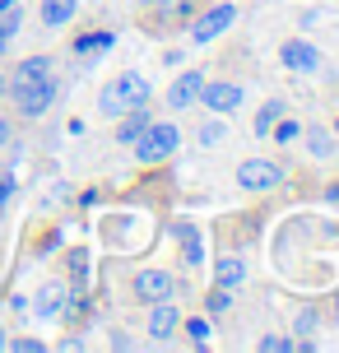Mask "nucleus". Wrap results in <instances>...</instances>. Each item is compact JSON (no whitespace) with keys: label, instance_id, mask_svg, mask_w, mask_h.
I'll list each match as a JSON object with an SVG mask.
<instances>
[{"label":"nucleus","instance_id":"nucleus-1","mask_svg":"<svg viewBox=\"0 0 339 353\" xmlns=\"http://www.w3.org/2000/svg\"><path fill=\"white\" fill-rule=\"evenodd\" d=\"M177 144H181V130L172 121H149L144 125V135L135 140V159L140 163H163V159H172L177 154Z\"/></svg>","mask_w":339,"mask_h":353},{"label":"nucleus","instance_id":"nucleus-2","mask_svg":"<svg viewBox=\"0 0 339 353\" xmlns=\"http://www.w3.org/2000/svg\"><path fill=\"white\" fill-rule=\"evenodd\" d=\"M279 181H284V172L265 159H247L237 168V186H242V191H274Z\"/></svg>","mask_w":339,"mask_h":353},{"label":"nucleus","instance_id":"nucleus-3","mask_svg":"<svg viewBox=\"0 0 339 353\" xmlns=\"http://www.w3.org/2000/svg\"><path fill=\"white\" fill-rule=\"evenodd\" d=\"M14 93V103L23 117H42L47 107L56 103V79H37V84H23V88H10Z\"/></svg>","mask_w":339,"mask_h":353},{"label":"nucleus","instance_id":"nucleus-4","mask_svg":"<svg viewBox=\"0 0 339 353\" xmlns=\"http://www.w3.org/2000/svg\"><path fill=\"white\" fill-rule=\"evenodd\" d=\"M172 274L167 270H144V274H135V298L140 302H167L172 298Z\"/></svg>","mask_w":339,"mask_h":353},{"label":"nucleus","instance_id":"nucleus-5","mask_svg":"<svg viewBox=\"0 0 339 353\" xmlns=\"http://www.w3.org/2000/svg\"><path fill=\"white\" fill-rule=\"evenodd\" d=\"M232 19H237V10H232V5H214V10H205V14L191 23V37H196V42H214V37L228 28Z\"/></svg>","mask_w":339,"mask_h":353},{"label":"nucleus","instance_id":"nucleus-6","mask_svg":"<svg viewBox=\"0 0 339 353\" xmlns=\"http://www.w3.org/2000/svg\"><path fill=\"white\" fill-rule=\"evenodd\" d=\"M200 88H205V74L200 70L177 74V84L167 88V107H172V112H186L191 103H200Z\"/></svg>","mask_w":339,"mask_h":353},{"label":"nucleus","instance_id":"nucleus-7","mask_svg":"<svg viewBox=\"0 0 339 353\" xmlns=\"http://www.w3.org/2000/svg\"><path fill=\"white\" fill-rule=\"evenodd\" d=\"M200 103L209 107V112H218V117H228L232 107H242V88L237 84H205L200 88Z\"/></svg>","mask_w":339,"mask_h":353},{"label":"nucleus","instance_id":"nucleus-8","mask_svg":"<svg viewBox=\"0 0 339 353\" xmlns=\"http://www.w3.org/2000/svg\"><path fill=\"white\" fill-rule=\"evenodd\" d=\"M284 65L288 70H298V74H307V70H316V65H321V52H316V47H311V42H284Z\"/></svg>","mask_w":339,"mask_h":353},{"label":"nucleus","instance_id":"nucleus-9","mask_svg":"<svg viewBox=\"0 0 339 353\" xmlns=\"http://www.w3.org/2000/svg\"><path fill=\"white\" fill-rule=\"evenodd\" d=\"M112 84H116V93H121L125 107H144L149 103V79H144L140 70H125L121 79H112Z\"/></svg>","mask_w":339,"mask_h":353},{"label":"nucleus","instance_id":"nucleus-10","mask_svg":"<svg viewBox=\"0 0 339 353\" xmlns=\"http://www.w3.org/2000/svg\"><path fill=\"white\" fill-rule=\"evenodd\" d=\"M37 79H52V61H47V56H28V61H23V65L14 70V79H10V88L37 84Z\"/></svg>","mask_w":339,"mask_h":353},{"label":"nucleus","instance_id":"nucleus-11","mask_svg":"<svg viewBox=\"0 0 339 353\" xmlns=\"http://www.w3.org/2000/svg\"><path fill=\"white\" fill-rule=\"evenodd\" d=\"M177 307H172V302H154V316H149V335L154 339H167L172 335V330H177Z\"/></svg>","mask_w":339,"mask_h":353},{"label":"nucleus","instance_id":"nucleus-12","mask_svg":"<svg viewBox=\"0 0 339 353\" xmlns=\"http://www.w3.org/2000/svg\"><path fill=\"white\" fill-rule=\"evenodd\" d=\"M144 125H149L144 107H130V112H121V125H116V144H135V140L144 135Z\"/></svg>","mask_w":339,"mask_h":353},{"label":"nucleus","instance_id":"nucleus-13","mask_svg":"<svg viewBox=\"0 0 339 353\" xmlns=\"http://www.w3.org/2000/svg\"><path fill=\"white\" fill-rule=\"evenodd\" d=\"M74 10H79V0H42V23L47 28H61V23H70Z\"/></svg>","mask_w":339,"mask_h":353},{"label":"nucleus","instance_id":"nucleus-14","mask_svg":"<svg viewBox=\"0 0 339 353\" xmlns=\"http://www.w3.org/2000/svg\"><path fill=\"white\" fill-rule=\"evenodd\" d=\"M61 307H65V288H61V283H47V288L37 293V302H33L37 316H61Z\"/></svg>","mask_w":339,"mask_h":353},{"label":"nucleus","instance_id":"nucleus-15","mask_svg":"<svg viewBox=\"0 0 339 353\" xmlns=\"http://www.w3.org/2000/svg\"><path fill=\"white\" fill-rule=\"evenodd\" d=\"M214 279H218V288H232V283L247 279V265L237 261V256H223V261H218V270H214Z\"/></svg>","mask_w":339,"mask_h":353},{"label":"nucleus","instance_id":"nucleus-16","mask_svg":"<svg viewBox=\"0 0 339 353\" xmlns=\"http://www.w3.org/2000/svg\"><path fill=\"white\" fill-rule=\"evenodd\" d=\"M112 47V33H93V37H79V42H74V52H107Z\"/></svg>","mask_w":339,"mask_h":353},{"label":"nucleus","instance_id":"nucleus-17","mask_svg":"<svg viewBox=\"0 0 339 353\" xmlns=\"http://www.w3.org/2000/svg\"><path fill=\"white\" fill-rule=\"evenodd\" d=\"M307 140H311V154H316V159H330V154H335V144H330V135H325V130H311Z\"/></svg>","mask_w":339,"mask_h":353},{"label":"nucleus","instance_id":"nucleus-18","mask_svg":"<svg viewBox=\"0 0 339 353\" xmlns=\"http://www.w3.org/2000/svg\"><path fill=\"white\" fill-rule=\"evenodd\" d=\"M177 237H181V247H186V261L196 265V261H200V242H196V232H191L186 223H181V228H177Z\"/></svg>","mask_w":339,"mask_h":353},{"label":"nucleus","instance_id":"nucleus-19","mask_svg":"<svg viewBox=\"0 0 339 353\" xmlns=\"http://www.w3.org/2000/svg\"><path fill=\"white\" fill-rule=\"evenodd\" d=\"M279 112H284V103H265V112H260V117H256V130H260V135H265L269 125L279 121Z\"/></svg>","mask_w":339,"mask_h":353},{"label":"nucleus","instance_id":"nucleus-20","mask_svg":"<svg viewBox=\"0 0 339 353\" xmlns=\"http://www.w3.org/2000/svg\"><path fill=\"white\" fill-rule=\"evenodd\" d=\"M311 330H316V307L298 312V335H311Z\"/></svg>","mask_w":339,"mask_h":353},{"label":"nucleus","instance_id":"nucleus-21","mask_svg":"<svg viewBox=\"0 0 339 353\" xmlns=\"http://www.w3.org/2000/svg\"><path fill=\"white\" fill-rule=\"evenodd\" d=\"M218 140H223V125H218V121L200 125V144H218Z\"/></svg>","mask_w":339,"mask_h":353},{"label":"nucleus","instance_id":"nucleus-22","mask_svg":"<svg viewBox=\"0 0 339 353\" xmlns=\"http://www.w3.org/2000/svg\"><path fill=\"white\" fill-rule=\"evenodd\" d=\"M260 349H265V353H274V349H293V339H284V335H265V339H260Z\"/></svg>","mask_w":339,"mask_h":353},{"label":"nucleus","instance_id":"nucleus-23","mask_svg":"<svg viewBox=\"0 0 339 353\" xmlns=\"http://www.w3.org/2000/svg\"><path fill=\"white\" fill-rule=\"evenodd\" d=\"M186 330H191V339H196V344H205V339H209V321H191Z\"/></svg>","mask_w":339,"mask_h":353},{"label":"nucleus","instance_id":"nucleus-24","mask_svg":"<svg viewBox=\"0 0 339 353\" xmlns=\"http://www.w3.org/2000/svg\"><path fill=\"white\" fill-rule=\"evenodd\" d=\"M74 279H84V274H89V256H84V251H74Z\"/></svg>","mask_w":339,"mask_h":353},{"label":"nucleus","instance_id":"nucleus-25","mask_svg":"<svg viewBox=\"0 0 339 353\" xmlns=\"http://www.w3.org/2000/svg\"><path fill=\"white\" fill-rule=\"evenodd\" d=\"M209 307H214V312H223V307H228V288H218V293H209Z\"/></svg>","mask_w":339,"mask_h":353},{"label":"nucleus","instance_id":"nucleus-26","mask_svg":"<svg viewBox=\"0 0 339 353\" xmlns=\"http://www.w3.org/2000/svg\"><path fill=\"white\" fill-rule=\"evenodd\" d=\"M14 349L19 353H42V344H37V339H14Z\"/></svg>","mask_w":339,"mask_h":353},{"label":"nucleus","instance_id":"nucleus-27","mask_svg":"<svg viewBox=\"0 0 339 353\" xmlns=\"http://www.w3.org/2000/svg\"><path fill=\"white\" fill-rule=\"evenodd\" d=\"M5 140H10V125H5V121H0V144H5Z\"/></svg>","mask_w":339,"mask_h":353},{"label":"nucleus","instance_id":"nucleus-28","mask_svg":"<svg viewBox=\"0 0 339 353\" xmlns=\"http://www.w3.org/2000/svg\"><path fill=\"white\" fill-rule=\"evenodd\" d=\"M14 5H19V0H0V10H14Z\"/></svg>","mask_w":339,"mask_h":353},{"label":"nucleus","instance_id":"nucleus-29","mask_svg":"<svg viewBox=\"0 0 339 353\" xmlns=\"http://www.w3.org/2000/svg\"><path fill=\"white\" fill-rule=\"evenodd\" d=\"M0 349H5V335H0Z\"/></svg>","mask_w":339,"mask_h":353},{"label":"nucleus","instance_id":"nucleus-30","mask_svg":"<svg viewBox=\"0 0 339 353\" xmlns=\"http://www.w3.org/2000/svg\"><path fill=\"white\" fill-rule=\"evenodd\" d=\"M335 316H339V302H335Z\"/></svg>","mask_w":339,"mask_h":353},{"label":"nucleus","instance_id":"nucleus-31","mask_svg":"<svg viewBox=\"0 0 339 353\" xmlns=\"http://www.w3.org/2000/svg\"><path fill=\"white\" fill-rule=\"evenodd\" d=\"M335 130H339V121H335Z\"/></svg>","mask_w":339,"mask_h":353}]
</instances>
